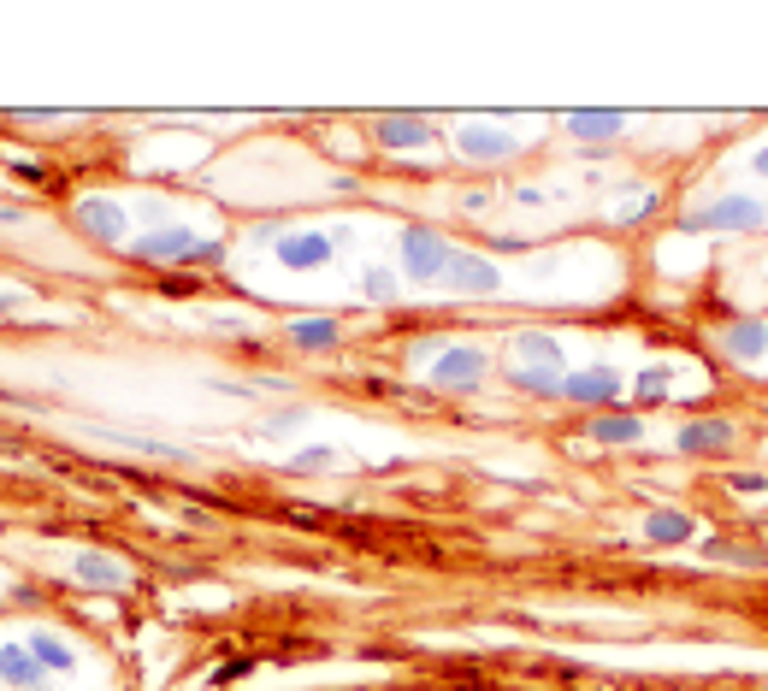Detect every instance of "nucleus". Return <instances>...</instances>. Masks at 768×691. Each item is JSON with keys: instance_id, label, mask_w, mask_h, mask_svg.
Wrapping results in <instances>:
<instances>
[{"instance_id": "18", "label": "nucleus", "mask_w": 768, "mask_h": 691, "mask_svg": "<svg viewBox=\"0 0 768 691\" xmlns=\"http://www.w3.org/2000/svg\"><path fill=\"white\" fill-rule=\"evenodd\" d=\"M71 573H77L83 585H113V591H119V585H125V579H130L125 567L113 562V556H101V550H83V556L71 562Z\"/></svg>"}, {"instance_id": "10", "label": "nucleus", "mask_w": 768, "mask_h": 691, "mask_svg": "<svg viewBox=\"0 0 768 691\" xmlns=\"http://www.w3.org/2000/svg\"><path fill=\"white\" fill-rule=\"evenodd\" d=\"M373 130H379L384 148H426V142H438V125L420 119V113H384Z\"/></svg>"}, {"instance_id": "11", "label": "nucleus", "mask_w": 768, "mask_h": 691, "mask_svg": "<svg viewBox=\"0 0 768 691\" xmlns=\"http://www.w3.org/2000/svg\"><path fill=\"white\" fill-rule=\"evenodd\" d=\"M0 680L12 691H48V668L30 656V644H6L0 650Z\"/></svg>"}, {"instance_id": "23", "label": "nucleus", "mask_w": 768, "mask_h": 691, "mask_svg": "<svg viewBox=\"0 0 768 691\" xmlns=\"http://www.w3.org/2000/svg\"><path fill=\"white\" fill-rule=\"evenodd\" d=\"M361 296H367V302H396V278H390V266H367V272H361Z\"/></svg>"}, {"instance_id": "27", "label": "nucleus", "mask_w": 768, "mask_h": 691, "mask_svg": "<svg viewBox=\"0 0 768 691\" xmlns=\"http://www.w3.org/2000/svg\"><path fill=\"white\" fill-rule=\"evenodd\" d=\"M644 213H656V195H650V189L633 195V201H621V225H633V219H644Z\"/></svg>"}, {"instance_id": "6", "label": "nucleus", "mask_w": 768, "mask_h": 691, "mask_svg": "<svg viewBox=\"0 0 768 691\" xmlns=\"http://www.w3.org/2000/svg\"><path fill=\"white\" fill-rule=\"evenodd\" d=\"M278 260L290 272H320V266L337 260V237L331 231H284L278 237Z\"/></svg>"}, {"instance_id": "29", "label": "nucleus", "mask_w": 768, "mask_h": 691, "mask_svg": "<svg viewBox=\"0 0 768 691\" xmlns=\"http://www.w3.org/2000/svg\"><path fill=\"white\" fill-rule=\"evenodd\" d=\"M12 172H18V178H24V184H42V178H48V172H42V166H36V160H12Z\"/></svg>"}, {"instance_id": "15", "label": "nucleus", "mask_w": 768, "mask_h": 691, "mask_svg": "<svg viewBox=\"0 0 768 691\" xmlns=\"http://www.w3.org/2000/svg\"><path fill=\"white\" fill-rule=\"evenodd\" d=\"M721 349H727L733 361H763L768 355V325L763 319H739V325H727Z\"/></svg>"}, {"instance_id": "26", "label": "nucleus", "mask_w": 768, "mask_h": 691, "mask_svg": "<svg viewBox=\"0 0 768 691\" xmlns=\"http://www.w3.org/2000/svg\"><path fill=\"white\" fill-rule=\"evenodd\" d=\"M668 373H674V367H644V373H639V396H662V390H668Z\"/></svg>"}, {"instance_id": "3", "label": "nucleus", "mask_w": 768, "mask_h": 691, "mask_svg": "<svg viewBox=\"0 0 768 691\" xmlns=\"http://www.w3.org/2000/svg\"><path fill=\"white\" fill-rule=\"evenodd\" d=\"M449 254L455 249H449L432 225H408V231H402V272H408L414 284H438L449 272Z\"/></svg>"}, {"instance_id": "31", "label": "nucleus", "mask_w": 768, "mask_h": 691, "mask_svg": "<svg viewBox=\"0 0 768 691\" xmlns=\"http://www.w3.org/2000/svg\"><path fill=\"white\" fill-rule=\"evenodd\" d=\"M763 526H768V514H763Z\"/></svg>"}, {"instance_id": "19", "label": "nucleus", "mask_w": 768, "mask_h": 691, "mask_svg": "<svg viewBox=\"0 0 768 691\" xmlns=\"http://www.w3.org/2000/svg\"><path fill=\"white\" fill-rule=\"evenodd\" d=\"M585 432H591V443H639L644 420L639 414H603V420H591Z\"/></svg>"}, {"instance_id": "16", "label": "nucleus", "mask_w": 768, "mask_h": 691, "mask_svg": "<svg viewBox=\"0 0 768 691\" xmlns=\"http://www.w3.org/2000/svg\"><path fill=\"white\" fill-rule=\"evenodd\" d=\"M337 337H343V325L325 319V314L290 319V343H296V349H337Z\"/></svg>"}, {"instance_id": "2", "label": "nucleus", "mask_w": 768, "mask_h": 691, "mask_svg": "<svg viewBox=\"0 0 768 691\" xmlns=\"http://www.w3.org/2000/svg\"><path fill=\"white\" fill-rule=\"evenodd\" d=\"M130 254H136V260H148V266H172V260H219V243H213V237H201V231H190V225H166V231L136 237Z\"/></svg>"}, {"instance_id": "12", "label": "nucleus", "mask_w": 768, "mask_h": 691, "mask_svg": "<svg viewBox=\"0 0 768 691\" xmlns=\"http://www.w3.org/2000/svg\"><path fill=\"white\" fill-rule=\"evenodd\" d=\"M733 438H739V432H733L727 420H692V426H680V438L674 443H680L686 455H727Z\"/></svg>"}, {"instance_id": "14", "label": "nucleus", "mask_w": 768, "mask_h": 691, "mask_svg": "<svg viewBox=\"0 0 768 691\" xmlns=\"http://www.w3.org/2000/svg\"><path fill=\"white\" fill-rule=\"evenodd\" d=\"M514 355H520V367H550V373H568V355H562V343H556L550 331H520V337H514Z\"/></svg>"}, {"instance_id": "17", "label": "nucleus", "mask_w": 768, "mask_h": 691, "mask_svg": "<svg viewBox=\"0 0 768 691\" xmlns=\"http://www.w3.org/2000/svg\"><path fill=\"white\" fill-rule=\"evenodd\" d=\"M692 532H698V520H692V514H680V508H662V514H650V520H644V538H650V544H686Z\"/></svg>"}, {"instance_id": "13", "label": "nucleus", "mask_w": 768, "mask_h": 691, "mask_svg": "<svg viewBox=\"0 0 768 691\" xmlns=\"http://www.w3.org/2000/svg\"><path fill=\"white\" fill-rule=\"evenodd\" d=\"M621 130H627V119L615 107H579V113H568V136H579V142H615Z\"/></svg>"}, {"instance_id": "5", "label": "nucleus", "mask_w": 768, "mask_h": 691, "mask_svg": "<svg viewBox=\"0 0 768 691\" xmlns=\"http://www.w3.org/2000/svg\"><path fill=\"white\" fill-rule=\"evenodd\" d=\"M621 390H627V373H621V367H609V361H597V367H585V373L562 378V396L579 402V408H603V402H615Z\"/></svg>"}, {"instance_id": "30", "label": "nucleus", "mask_w": 768, "mask_h": 691, "mask_svg": "<svg viewBox=\"0 0 768 691\" xmlns=\"http://www.w3.org/2000/svg\"><path fill=\"white\" fill-rule=\"evenodd\" d=\"M751 172H757V178H768V142L757 148V154H751Z\"/></svg>"}, {"instance_id": "9", "label": "nucleus", "mask_w": 768, "mask_h": 691, "mask_svg": "<svg viewBox=\"0 0 768 691\" xmlns=\"http://www.w3.org/2000/svg\"><path fill=\"white\" fill-rule=\"evenodd\" d=\"M455 148H461L467 160H514V154H520V136L491 130V125H461L455 130Z\"/></svg>"}, {"instance_id": "4", "label": "nucleus", "mask_w": 768, "mask_h": 691, "mask_svg": "<svg viewBox=\"0 0 768 691\" xmlns=\"http://www.w3.org/2000/svg\"><path fill=\"white\" fill-rule=\"evenodd\" d=\"M71 219H77V231L95 237V243H125L130 237V213L113 195H83V201L71 207Z\"/></svg>"}, {"instance_id": "25", "label": "nucleus", "mask_w": 768, "mask_h": 691, "mask_svg": "<svg viewBox=\"0 0 768 691\" xmlns=\"http://www.w3.org/2000/svg\"><path fill=\"white\" fill-rule=\"evenodd\" d=\"M727 485H733L739 497H763V491H768V479H763V473H727Z\"/></svg>"}, {"instance_id": "21", "label": "nucleus", "mask_w": 768, "mask_h": 691, "mask_svg": "<svg viewBox=\"0 0 768 691\" xmlns=\"http://www.w3.org/2000/svg\"><path fill=\"white\" fill-rule=\"evenodd\" d=\"M562 378L568 373H550V367H514L509 384L514 390H526V396H562Z\"/></svg>"}, {"instance_id": "20", "label": "nucleus", "mask_w": 768, "mask_h": 691, "mask_svg": "<svg viewBox=\"0 0 768 691\" xmlns=\"http://www.w3.org/2000/svg\"><path fill=\"white\" fill-rule=\"evenodd\" d=\"M30 656H36L48 674H71V668H77L71 644H65V638H54V632H30Z\"/></svg>"}, {"instance_id": "28", "label": "nucleus", "mask_w": 768, "mask_h": 691, "mask_svg": "<svg viewBox=\"0 0 768 691\" xmlns=\"http://www.w3.org/2000/svg\"><path fill=\"white\" fill-rule=\"evenodd\" d=\"M243 674H255V656H237V662H225L213 680H219V686H231V680H243Z\"/></svg>"}, {"instance_id": "22", "label": "nucleus", "mask_w": 768, "mask_h": 691, "mask_svg": "<svg viewBox=\"0 0 768 691\" xmlns=\"http://www.w3.org/2000/svg\"><path fill=\"white\" fill-rule=\"evenodd\" d=\"M704 556H709V562H733V567L768 562L763 550H751V544H727V538H704Z\"/></svg>"}, {"instance_id": "7", "label": "nucleus", "mask_w": 768, "mask_h": 691, "mask_svg": "<svg viewBox=\"0 0 768 691\" xmlns=\"http://www.w3.org/2000/svg\"><path fill=\"white\" fill-rule=\"evenodd\" d=\"M485 373H491V361H485V349H473V343L438 349V361H432V384H444V390H473Z\"/></svg>"}, {"instance_id": "8", "label": "nucleus", "mask_w": 768, "mask_h": 691, "mask_svg": "<svg viewBox=\"0 0 768 691\" xmlns=\"http://www.w3.org/2000/svg\"><path fill=\"white\" fill-rule=\"evenodd\" d=\"M444 284H449V290H461V296H497V290H503V272H497V266H491L485 254L455 249V254H449Z\"/></svg>"}, {"instance_id": "1", "label": "nucleus", "mask_w": 768, "mask_h": 691, "mask_svg": "<svg viewBox=\"0 0 768 691\" xmlns=\"http://www.w3.org/2000/svg\"><path fill=\"white\" fill-rule=\"evenodd\" d=\"M763 225H768V207L757 195H715V201L692 207V213L680 219V231H692V237H709V231L745 237V231H763Z\"/></svg>"}, {"instance_id": "24", "label": "nucleus", "mask_w": 768, "mask_h": 691, "mask_svg": "<svg viewBox=\"0 0 768 691\" xmlns=\"http://www.w3.org/2000/svg\"><path fill=\"white\" fill-rule=\"evenodd\" d=\"M331 461H337V449H325V443H314V449H296V455H290L284 467H290V473H325Z\"/></svg>"}]
</instances>
